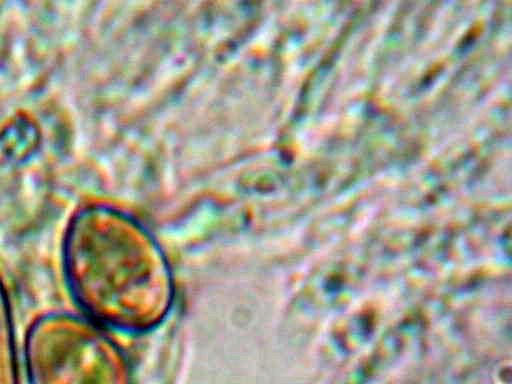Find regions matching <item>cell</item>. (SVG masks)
<instances>
[{
  "label": "cell",
  "mask_w": 512,
  "mask_h": 384,
  "mask_svg": "<svg viewBox=\"0 0 512 384\" xmlns=\"http://www.w3.org/2000/svg\"><path fill=\"white\" fill-rule=\"evenodd\" d=\"M25 363L29 384H115L122 359L94 321L53 314L30 328Z\"/></svg>",
  "instance_id": "7a4b0ae2"
},
{
  "label": "cell",
  "mask_w": 512,
  "mask_h": 384,
  "mask_svg": "<svg viewBox=\"0 0 512 384\" xmlns=\"http://www.w3.org/2000/svg\"><path fill=\"white\" fill-rule=\"evenodd\" d=\"M63 262L73 298L97 324L142 331L170 310L173 284L164 255L131 222L85 215L66 236Z\"/></svg>",
  "instance_id": "6da1fadb"
},
{
  "label": "cell",
  "mask_w": 512,
  "mask_h": 384,
  "mask_svg": "<svg viewBox=\"0 0 512 384\" xmlns=\"http://www.w3.org/2000/svg\"><path fill=\"white\" fill-rule=\"evenodd\" d=\"M0 384H19L11 310L0 281Z\"/></svg>",
  "instance_id": "3957f363"
}]
</instances>
